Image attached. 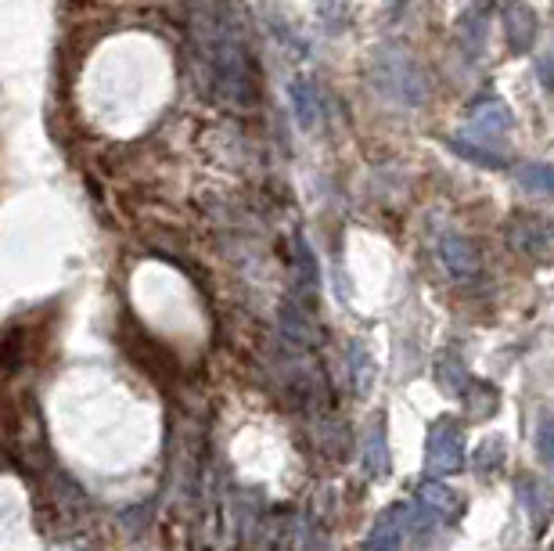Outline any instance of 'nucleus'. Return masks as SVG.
I'll return each instance as SVG.
<instances>
[{"label":"nucleus","mask_w":554,"mask_h":551,"mask_svg":"<svg viewBox=\"0 0 554 551\" xmlns=\"http://www.w3.org/2000/svg\"><path fill=\"white\" fill-rule=\"evenodd\" d=\"M465 465V440L450 418H439L429 429V472L436 476H450Z\"/></svg>","instance_id":"obj_1"},{"label":"nucleus","mask_w":554,"mask_h":551,"mask_svg":"<svg viewBox=\"0 0 554 551\" xmlns=\"http://www.w3.org/2000/svg\"><path fill=\"white\" fill-rule=\"evenodd\" d=\"M439 260L447 263V271L454 274V278L468 281L479 274V253H475V245L468 242V238L461 235H447L443 238V245H439Z\"/></svg>","instance_id":"obj_2"},{"label":"nucleus","mask_w":554,"mask_h":551,"mask_svg":"<svg viewBox=\"0 0 554 551\" xmlns=\"http://www.w3.org/2000/svg\"><path fill=\"white\" fill-rule=\"evenodd\" d=\"M508 238H511V245H515L519 253L544 256L547 245H551V227H547V220H540V217H515Z\"/></svg>","instance_id":"obj_3"},{"label":"nucleus","mask_w":554,"mask_h":551,"mask_svg":"<svg viewBox=\"0 0 554 551\" xmlns=\"http://www.w3.org/2000/svg\"><path fill=\"white\" fill-rule=\"evenodd\" d=\"M403 512L400 508H389V512L371 526V537H367V551H400L403 548Z\"/></svg>","instance_id":"obj_4"},{"label":"nucleus","mask_w":554,"mask_h":551,"mask_svg":"<svg viewBox=\"0 0 554 551\" xmlns=\"http://www.w3.org/2000/svg\"><path fill=\"white\" fill-rule=\"evenodd\" d=\"M421 505L432 508V512L439 515V523H454L457 515H461V497L454 494L450 487H443V483H425V490H421Z\"/></svg>","instance_id":"obj_5"},{"label":"nucleus","mask_w":554,"mask_h":551,"mask_svg":"<svg viewBox=\"0 0 554 551\" xmlns=\"http://www.w3.org/2000/svg\"><path fill=\"white\" fill-rule=\"evenodd\" d=\"M385 469H389V458H385V429L382 422H375L371 433H367V472L385 476Z\"/></svg>","instance_id":"obj_6"},{"label":"nucleus","mask_w":554,"mask_h":551,"mask_svg":"<svg viewBox=\"0 0 554 551\" xmlns=\"http://www.w3.org/2000/svg\"><path fill=\"white\" fill-rule=\"evenodd\" d=\"M519 181L533 195H554V166H522Z\"/></svg>","instance_id":"obj_7"},{"label":"nucleus","mask_w":554,"mask_h":551,"mask_svg":"<svg viewBox=\"0 0 554 551\" xmlns=\"http://www.w3.org/2000/svg\"><path fill=\"white\" fill-rule=\"evenodd\" d=\"M353 386H357V393H367V386H371V379H375V368H371V357H367V350L360 343H353Z\"/></svg>","instance_id":"obj_8"},{"label":"nucleus","mask_w":554,"mask_h":551,"mask_svg":"<svg viewBox=\"0 0 554 551\" xmlns=\"http://www.w3.org/2000/svg\"><path fill=\"white\" fill-rule=\"evenodd\" d=\"M537 454L547 461V465H554V418H544L537 429Z\"/></svg>","instance_id":"obj_9"},{"label":"nucleus","mask_w":554,"mask_h":551,"mask_svg":"<svg viewBox=\"0 0 554 551\" xmlns=\"http://www.w3.org/2000/svg\"><path fill=\"white\" fill-rule=\"evenodd\" d=\"M493 116H497V127H508V112L501 109V105H497V112H493ZM490 130L493 134V119H490V112H483V116H475V123H472V130Z\"/></svg>","instance_id":"obj_10"}]
</instances>
